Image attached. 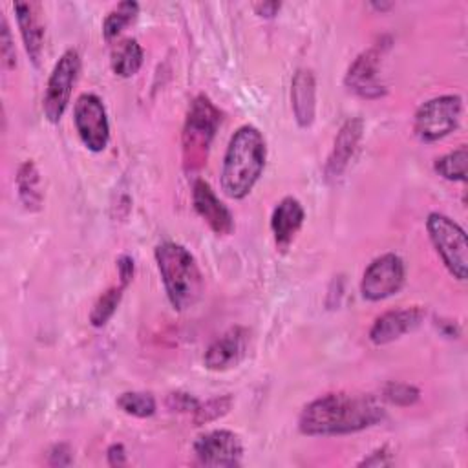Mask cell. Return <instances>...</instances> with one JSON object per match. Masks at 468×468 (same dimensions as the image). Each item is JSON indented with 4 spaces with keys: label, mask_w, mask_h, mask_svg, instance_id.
Here are the masks:
<instances>
[{
    "label": "cell",
    "mask_w": 468,
    "mask_h": 468,
    "mask_svg": "<svg viewBox=\"0 0 468 468\" xmlns=\"http://www.w3.org/2000/svg\"><path fill=\"white\" fill-rule=\"evenodd\" d=\"M13 9L24 42V49L33 66L38 68L44 51V26L40 24V18L37 15V5L29 2H15Z\"/></svg>",
    "instance_id": "cell-18"
},
{
    "label": "cell",
    "mask_w": 468,
    "mask_h": 468,
    "mask_svg": "<svg viewBox=\"0 0 468 468\" xmlns=\"http://www.w3.org/2000/svg\"><path fill=\"white\" fill-rule=\"evenodd\" d=\"M267 161V144L261 132L252 124L239 126L225 150L221 165V190L230 199L250 194Z\"/></svg>",
    "instance_id": "cell-2"
},
{
    "label": "cell",
    "mask_w": 468,
    "mask_h": 468,
    "mask_svg": "<svg viewBox=\"0 0 468 468\" xmlns=\"http://www.w3.org/2000/svg\"><path fill=\"white\" fill-rule=\"evenodd\" d=\"M106 461L110 466H124L126 464V450L122 444L115 442L106 450Z\"/></svg>",
    "instance_id": "cell-32"
},
{
    "label": "cell",
    "mask_w": 468,
    "mask_h": 468,
    "mask_svg": "<svg viewBox=\"0 0 468 468\" xmlns=\"http://www.w3.org/2000/svg\"><path fill=\"white\" fill-rule=\"evenodd\" d=\"M245 349H247V331L243 327H230L207 347L203 364L210 371L230 369L243 358Z\"/></svg>",
    "instance_id": "cell-14"
},
{
    "label": "cell",
    "mask_w": 468,
    "mask_h": 468,
    "mask_svg": "<svg viewBox=\"0 0 468 468\" xmlns=\"http://www.w3.org/2000/svg\"><path fill=\"white\" fill-rule=\"evenodd\" d=\"M232 406V397L230 395H221V397H212L205 402H199V406L196 408V411L192 413L194 424L196 426H203L208 422H214L218 419H221L223 415L229 413Z\"/></svg>",
    "instance_id": "cell-25"
},
{
    "label": "cell",
    "mask_w": 468,
    "mask_h": 468,
    "mask_svg": "<svg viewBox=\"0 0 468 468\" xmlns=\"http://www.w3.org/2000/svg\"><path fill=\"white\" fill-rule=\"evenodd\" d=\"M426 230L448 272L459 282H464L468 269V243L464 229L446 214L430 212L426 218Z\"/></svg>",
    "instance_id": "cell-5"
},
{
    "label": "cell",
    "mask_w": 468,
    "mask_h": 468,
    "mask_svg": "<svg viewBox=\"0 0 468 468\" xmlns=\"http://www.w3.org/2000/svg\"><path fill=\"white\" fill-rule=\"evenodd\" d=\"M424 318L422 307H402L382 313L375 318L367 336L375 346H384L399 340L402 335L413 331L420 325Z\"/></svg>",
    "instance_id": "cell-13"
},
{
    "label": "cell",
    "mask_w": 468,
    "mask_h": 468,
    "mask_svg": "<svg viewBox=\"0 0 468 468\" xmlns=\"http://www.w3.org/2000/svg\"><path fill=\"white\" fill-rule=\"evenodd\" d=\"M291 108L300 128L313 124L316 113V80L307 68H300L291 80Z\"/></svg>",
    "instance_id": "cell-17"
},
{
    "label": "cell",
    "mask_w": 468,
    "mask_h": 468,
    "mask_svg": "<svg viewBox=\"0 0 468 468\" xmlns=\"http://www.w3.org/2000/svg\"><path fill=\"white\" fill-rule=\"evenodd\" d=\"M139 15V4L133 0L119 2L102 20V37L106 40L117 38L124 27H128Z\"/></svg>",
    "instance_id": "cell-21"
},
{
    "label": "cell",
    "mask_w": 468,
    "mask_h": 468,
    "mask_svg": "<svg viewBox=\"0 0 468 468\" xmlns=\"http://www.w3.org/2000/svg\"><path fill=\"white\" fill-rule=\"evenodd\" d=\"M192 205L197 216L218 236H227L234 230V218L230 210L219 201L212 186L205 179H196L192 186Z\"/></svg>",
    "instance_id": "cell-12"
},
{
    "label": "cell",
    "mask_w": 468,
    "mask_h": 468,
    "mask_svg": "<svg viewBox=\"0 0 468 468\" xmlns=\"http://www.w3.org/2000/svg\"><path fill=\"white\" fill-rule=\"evenodd\" d=\"M303 219H305V210L296 197L287 196L278 201V205L271 214V230L274 236L276 247L280 250H285L291 245V241L302 229Z\"/></svg>",
    "instance_id": "cell-16"
},
{
    "label": "cell",
    "mask_w": 468,
    "mask_h": 468,
    "mask_svg": "<svg viewBox=\"0 0 468 468\" xmlns=\"http://www.w3.org/2000/svg\"><path fill=\"white\" fill-rule=\"evenodd\" d=\"M16 188H18V197L27 210H38L42 207L40 174L33 161H24L18 166Z\"/></svg>",
    "instance_id": "cell-20"
},
{
    "label": "cell",
    "mask_w": 468,
    "mask_h": 468,
    "mask_svg": "<svg viewBox=\"0 0 468 468\" xmlns=\"http://www.w3.org/2000/svg\"><path fill=\"white\" fill-rule=\"evenodd\" d=\"M282 4L280 2H260V4H254V11L263 16V18H272L274 15H278Z\"/></svg>",
    "instance_id": "cell-33"
},
{
    "label": "cell",
    "mask_w": 468,
    "mask_h": 468,
    "mask_svg": "<svg viewBox=\"0 0 468 468\" xmlns=\"http://www.w3.org/2000/svg\"><path fill=\"white\" fill-rule=\"evenodd\" d=\"M219 121L221 113L207 95H197L190 102L183 126V165L186 172H196L207 163Z\"/></svg>",
    "instance_id": "cell-4"
},
{
    "label": "cell",
    "mask_w": 468,
    "mask_h": 468,
    "mask_svg": "<svg viewBox=\"0 0 468 468\" xmlns=\"http://www.w3.org/2000/svg\"><path fill=\"white\" fill-rule=\"evenodd\" d=\"M0 42H2V62L5 69H15L16 66V53H15V44L13 37L9 31V26L4 16H0Z\"/></svg>",
    "instance_id": "cell-27"
},
{
    "label": "cell",
    "mask_w": 468,
    "mask_h": 468,
    "mask_svg": "<svg viewBox=\"0 0 468 468\" xmlns=\"http://www.w3.org/2000/svg\"><path fill=\"white\" fill-rule=\"evenodd\" d=\"M143 58H144V51L141 44L135 38H124L113 46L110 55V64L115 75L128 79L141 69Z\"/></svg>",
    "instance_id": "cell-19"
},
{
    "label": "cell",
    "mask_w": 468,
    "mask_h": 468,
    "mask_svg": "<svg viewBox=\"0 0 468 468\" xmlns=\"http://www.w3.org/2000/svg\"><path fill=\"white\" fill-rule=\"evenodd\" d=\"M362 132H364V122L360 117H351L340 126V130L335 137L333 150H331L325 168H324L325 179H329V181L338 179L344 174V170L347 168V165L356 150Z\"/></svg>",
    "instance_id": "cell-15"
},
{
    "label": "cell",
    "mask_w": 468,
    "mask_h": 468,
    "mask_svg": "<svg viewBox=\"0 0 468 468\" xmlns=\"http://www.w3.org/2000/svg\"><path fill=\"white\" fill-rule=\"evenodd\" d=\"M117 272H119V283L126 289L128 283L133 280V272H135L133 260L128 254H121L117 258Z\"/></svg>",
    "instance_id": "cell-30"
},
{
    "label": "cell",
    "mask_w": 468,
    "mask_h": 468,
    "mask_svg": "<svg viewBox=\"0 0 468 468\" xmlns=\"http://www.w3.org/2000/svg\"><path fill=\"white\" fill-rule=\"evenodd\" d=\"M382 49L373 46L362 51L347 68L344 84L362 99H380L386 95V86L380 80Z\"/></svg>",
    "instance_id": "cell-11"
},
{
    "label": "cell",
    "mask_w": 468,
    "mask_h": 468,
    "mask_svg": "<svg viewBox=\"0 0 468 468\" xmlns=\"http://www.w3.org/2000/svg\"><path fill=\"white\" fill-rule=\"evenodd\" d=\"M466 159H468L466 146H459V148L437 157L433 163V170L448 181L463 183V181H466Z\"/></svg>",
    "instance_id": "cell-22"
},
{
    "label": "cell",
    "mask_w": 468,
    "mask_h": 468,
    "mask_svg": "<svg viewBox=\"0 0 468 468\" xmlns=\"http://www.w3.org/2000/svg\"><path fill=\"white\" fill-rule=\"evenodd\" d=\"M199 399H196L194 395L186 393V391H172L166 397V406L172 411H179V413H194L196 408L199 406Z\"/></svg>",
    "instance_id": "cell-28"
},
{
    "label": "cell",
    "mask_w": 468,
    "mask_h": 468,
    "mask_svg": "<svg viewBox=\"0 0 468 468\" xmlns=\"http://www.w3.org/2000/svg\"><path fill=\"white\" fill-rule=\"evenodd\" d=\"M192 450L197 464L212 468L239 466L243 457L241 439L230 430H212L199 435Z\"/></svg>",
    "instance_id": "cell-10"
},
{
    "label": "cell",
    "mask_w": 468,
    "mask_h": 468,
    "mask_svg": "<svg viewBox=\"0 0 468 468\" xmlns=\"http://www.w3.org/2000/svg\"><path fill=\"white\" fill-rule=\"evenodd\" d=\"M79 139L90 152H102L110 143V122L102 101L95 93H82L73 106Z\"/></svg>",
    "instance_id": "cell-9"
},
{
    "label": "cell",
    "mask_w": 468,
    "mask_h": 468,
    "mask_svg": "<svg viewBox=\"0 0 468 468\" xmlns=\"http://www.w3.org/2000/svg\"><path fill=\"white\" fill-rule=\"evenodd\" d=\"M79 73H80V55L75 48H69L55 62L48 77V84L42 99V112L51 124H57L62 119L69 104L71 90L77 82Z\"/></svg>",
    "instance_id": "cell-7"
},
{
    "label": "cell",
    "mask_w": 468,
    "mask_h": 468,
    "mask_svg": "<svg viewBox=\"0 0 468 468\" xmlns=\"http://www.w3.org/2000/svg\"><path fill=\"white\" fill-rule=\"evenodd\" d=\"M122 291L124 287L119 283V285H113L110 289H106L93 303L91 311H90V324L93 327H102L108 324V320L115 314L119 303H121V298H122Z\"/></svg>",
    "instance_id": "cell-23"
},
{
    "label": "cell",
    "mask_w": 468,
    "mask_h": 468,
    "mask_svg": "<svg viewBox=\"0 0 468 468\" xmlns=\"http://www.w3.org/2000/svg\"><path fill=\"white\" fill-rule=\"evenodd\" d=\"M393 464V457L391 452L388 450V446H382L375 452H371L367 457H364L358 466H391Z\"/></svg>",
    "instance_id": "cell-29"
},
{
    "label": "cell",
    "mask_w": 468,
    "mask_h": 468,
    "mask_svg": "<svg viewBox=\"0 0 468 468\" xmlns=\"http://www.w3.org/2000/svg\"><path fill=\"white\" fill-rule=\"evenodd\" d=\"M384 417L386 410L375 395L333 391L303 406L298 430L309 437L349 435L378 424Z\"/></svg>",
    "instance_id": "cell-1"
},
{
    "label": "cell",
    "mask_w": 468,
    "mask_h": 468,
    "mask_svg": "<svg viewBox=\"0 0 468 468\" xmlns=\"http://www.w3.org/2000/svg\"><path fill=\"white\" fill-rule=\"evenodd\" d=\"M71 461H73V457H71V450L68 444L60 442L49 450V464L51 466H68V464H71Z\"/></svg>",
    "instance_id": "cell-31"
},
{
    "label": "cell",
    "mask_w": 468,
    "mask_h": 468,
    "mask_svg": "<svg viewBox=\"0 0 468 468\" xmlns=\"http://www.w3.org/2000/svg\"><path fill=\"white\" fill-rule=\"evenodd\" d=\"M369 5H371L373 9H377V11H380V13H382V11H388V9H391V7H393V4H391V2H371Z\"/></svg>",
    "instance_id": "cell-34"
},
{
    "label": "cell",
    "mask_w": 468,
    "mask_h": 468,
    "mask_svg": "<svg viewBox=\"0 0 468 468\" xmlns=\"http://www.w3.org/2000/svg\"><path fill=\"white\" fill-rule=\"evenodd\" d=\"M117 408L132 417L146 419L155 413V399L152 393L146 391H124L117 397Z\"/></svg>",
    "instance_id": "cell-24"
},
{
    "label": "cell",
    "mask_w": 468,
    "mask_h": 468,
    "mask_svg": "<svg viewBox=\"0 0 468 468\" xmlns=\"http://www.w3.org/2000/svg\"><path fill=\"white\" fill-rule=\"evenodd\" d=\"M154 254L170 305L176 311L194 307L203 294L205 282L190 250L179 243L165 241L155 247Z\"/></svg>",
    "instance_id": "cell-3"
},
{
    "label": "cell",
    "mask_w": 468,
    "mask_h": 468,
    "mask_svg": "<svg viewBox=\"0 0 468 468\" xmlns=\"http://www.w3.org/2000/svg\"><path fill=\"white\" fill-rule=\"evenodd\" d=\"M382 399L388 400L389 404L404 408V406L415 404L420 399V391H419V388H415L411 384L389 380L382 388Z\"/></svg>",
    "instance_id": "cell-26"
},
{
    "label": "cell",
    "mask_w": 468,
    "mask_h": 468,
    "mask_svg": "<svg viewBox=\"0 0 468 468\" xmlns=\"http://www.w3.org/2000/svg\"><path fill=\"white\" fill-rule=\"evenodd\" d=\"M463 99L459 95H439L422 102L413 117V132L424 143H435L450 135L461 119Z\"/></svg>",
    "instance_id": "cell-6"
},
{
    "label": "cell",
    "mask_w": 468,
    "mask_h": 468,
    "mask_svg": "<svg viewBox=\"0 0 468 468\" xmlns=\"http://www.w3.org/2000/svg\"><path fill=\"white\" fill-rule=\"evenodd\" d=\"M406 278V267L399 254L386 252L375 258L364 271L360 282L362 298L367 302H380L397 294Z\"/></svg>",
    "instance_id": "cell-8"
}]
</instances>
